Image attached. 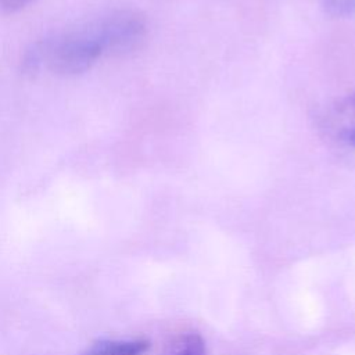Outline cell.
I'll use <instances>...</instances> for the list:
<instances>
[{
    "instance_id": "obj_3",
    "label": "cell",
    "mask_w": 355,
    "mask_h": 355,
    "mask_svg": "<svg viewBox=\"0 0 355 355\" xmlns=\"http://www.w3.org/2000/svg\"><path fill=\"white\" fill-rule=\"evenodd\" d=\"M150 347L144 338L111 340L104 338L93 343L82 355H143Z\"/></svg>"
},
{
    "instance_id": "obj_2",
    "label": "cell",
    "mask_w": 355,
    "mask_h": 355,
    "mask_svg": "<svg viewBox=\"0 0 355 355\" xmlns=\"http://www.w3.org/2000/svg\"><path fill=\"white\" fill-rule=\"evenodd\" d=\"M322 129L334 143L355 151V92L327 107L322 116Z\"/></svg>"
},
{
    "instance_id": "obj_1",
    "label": "cell",
    "mask_w": 355,
    "mask_h": 355,
    "mask_svg": "<svg viewBox=\"0 0 355 355\" xmlns=\"http://www.w3.org/2000/svg\"><path fill=\"white\" fill-rule=\"evenodd\" d=\"M107 54V42L97 21L35 46L25 60V68L29 72L46 68L55 75H78Z\"/></svg>"
},
{
    "instance_id": "obj_6",
    "label": "cell",
    "mask_w": 355,
    "mask_h": 355,
    "mask_svg": "<svg viewBox=\"0 0 355 355\" xmlns=\"http://www.w3.org/2000/svg\"><path fill=\"white\" fill-rule=\"evenodd\" d=\"M35 0H0V8L8 12L21 10L26 6H29L31 3H33Z\"/></svg>"
},
{
    "instance_id": "obj_5",
    "label": "cell",
    "mask_w": 355,
    "mask_h": 355,
    "mask_svg": "<svg viewBox=\"0 0 355 355\" xmlns=\"http://www.w3.org/2000/svg\"><path fill=\"white\" fill-rule=\"evenodd\" d=\"M326 14L337 18L355 15V0H322Z\"/></svg>"
},
{
    "instance_id": "obj_4",
    "label": "cell",
    "mask_w": 355,
    "mask_h": 355,
    "mask_svg": "<svg viewBox=\"0 0 355 355\" xmlns=\"http://www.w3.org/2000/svg\"><path fill=\"white\" fill-rule=\"evenodd\" d=\"M164 355H205L202 338L196 333L178 337Z\"/></svg>"
}]
</instances>
